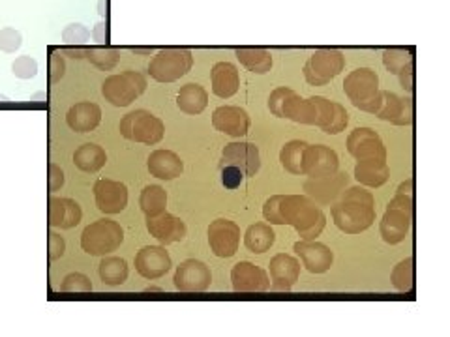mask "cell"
Returning <instances> with one entry per match:
<instances>
[{
  "label": "cell",
  "mask_w": 450,
  "mask_h": 337,
  "mask_svg": "<svg viewBox=\"0 0 450 337\" xmlns=\"http://www.w3.org/2000/svg\"><path fill=\"white\" fill-rule=\"evenodd\" d=\"M336 227L345 235L368 230L375 221V199L364 185H353L343 191L336 203L330 204Z\"/></svg>",
  "instance_id": "obj_1"
},
{
  "label": "cell",
  "mask_w": 450,
  "mask_h": 337,
  "mask_svg": "<svg viewBox=\"0 0 450 337\" xmlns=\"http://www.w3.org/2000/svg\"><path fill=\"white\" fill-rule=\"evenodd\" d=\"M279 208L284 225L295 227L300 240H315L327 225L321 206L308 195H282Z\"/></svg>",
  "instance_id": "obj_2"
},
{
  "label": "cell",
  "mask_w": 450,
  "mask_h": 337,
  "mask_svg": "<svg viewBox=\"0 0 450 337\" xmlns=\"http://www.w3.org/2000/svg\"><path fill=\"white\" fill-rule=\"evenodd\" d=\"M343 92L356 109L375 115L381 107L379 77L372 68H356L343 81Z\"/></svg>",
  "instance_id": "obj_3"
},
{
  "label": "cell",
  "mask_w": 450,
  "mask_h": 337,
  "mask_svg": "<svg viewBox=\"0 0 450 337\" xmlns=\"http://www.w3.org/2000/svg\"><path fill=\"white\" fill-rule=\"evenodd\" d=\"M413 212H415V201L409 195L396 193V197L388 203L387 212L379 223L381 238L390 246L404 242L409 235L413 225Z\"/></svg>",
  "instance_id": "obj_4"
},
{
  "label": "cell",
  "mask_w": 450,
  "mask_h": 337,
  "mask_svg": "<svg viewBox=\"0 0 450 337\" xmlns=\"http://www.w3.org/2000/svg\"><path fill=\"white\" fill-rule=\"evenodd\" d=\"M124 242V229L113 219H98L85 227L81 235V248L92 257H103L116 251Z\"/></svg>",
  "instance_id": "obj_5"
},
{
  "label": "cell",
  "mask_w": 450,
  "mask_h": 337,
  "mask_svg": "<svg viewBox=\"0 0 450 337\" xmlns=\"http://www.w3.org/2000/svg\"><path fill=\"white\" fill-rule=\"evenodd\" d=\"M119 131L124 139L153 147L164 139L165 126L164 122L159 120L158 116H154L150 111L137 109L122 118L119 124Z\"/></svg>",
  "instance_id": "obj_6"
},
{
  "label": "cell",
  "mask_w": 450,
  "mask_h": 337,
  "mask_svg": "<svg viewBox=\"0 0 450 337\" xmlns=\"http://www.w3.org/2000/svg\"><path fill=\"white\" fill-rule=\"evenodd\" d=\"M146 90V79L135 70H126L121 75H109L102 84V95L114 107H128Z\"/></svg>",
  "instance_id": "obj_7"
},
{
  "label": "cell",
  "mask_w": 450,
  "mask_h": 337,
  "mask_svg": "<svg viewBox=\"0 0 450 337\" xmlns=\"http://www.w3.org/2000/svg\"><path fill=\"white\" fill-rule=\"evenodd\" d=\"M193 57L188 49L169 47L159 51L148 64V75L158 83H175L180 77L190 73Z\"/></svg>",
  "instance_id": "obj_8"
},
{
  "label": "cell",
  "mask_w": 450,
  "mask_h": 337,
  "mask_svg": "<svg viewBox=\"0 0 450 337\" xmlns=\"http://www.w3.org/2000/svg\"><path fill=\"white\" fill-rule=\"evenodd\" d=\"M345 57L338 49H319L304 64V79L311 86H324L342 73Z\"/></svg>",
  "instance_id": "obj_9"
},
{
  "label": "cell",
  "mask_w": 450,
  "mask_h": 337,
  "mask_svg": "<svg viewBox=\"0 0 450 337\" xmlns=\"http://www.w3.org/2000/svg\"><path fill=\"white\" fill-rule=\"evenodd\" d=\"M210 251L220 257L229 259L239 251L241 246V227L227 217H220L209 225Z\"/></svg>",
  "instance_id": "obj_10"
},
{
  "label": "cell",
  "mask_w": 450,
  "mask_h": 337,
  "mask_svg": "<svg viewBox=\"0 0 450 337\" xmlns=\"http://www.w3.org/2000/svg\"><path fill=\"white\" fill-rule=\"evenodd\" d=\"M340 171L338 154L327 145H306L302 158V174L310 179H323Z\"/></svg>",
  "instance_id": "obj_11"
},
{
  "label": "cell",
  "mask_w": 450,
  "mask_h": 337,
  "mask_svg": "<svg viewBox=\"0 0 450 337\" xmlns=\"http://www.w3.org/2000/svg\"><path fill=\"white\" fill-rule=\"evenodd\" d=\"M173 281L180 293H205L212 285V274L203 261L186 259L177 266Z\"/></svg>",
  "instance_id": "obj_12"
},
{
  "label": "cell",
  "mask_w": 450,
  "mask_h": 337,
  "mask_svg": "<svg viewBox=\"0 0 450 337\" xmlns=\"http://www.w3.org/2000/svg\"><path fill=\"white\" fill-rule=\"evenodd\" d=\"M347 150L356 161H361V159H387L385 143L372 127L353 129L347 137Z\"/></svg>",
  "instance_id": "obj_13"
},
{
  "label": "cell",
  "mask_w": 450,
  "mask_h": 337,
  "mask_svg": "<svg viewBox=\"0 0 450 337\" xmlns=\"http://www.w3.org/2000/svg\"><path fill=\"white\" fill-rule=\"evenodd\" d=\"M349 184L347 172L336 171L334 174L323 176V179H310L304 184V191L319 206H329L340 199Z\"/></svg>",
  "instance_id": "obj_14"
},
{
  "label": "cell",
  "mask_w": 450,
  "mask_h": 337,
  "mask_svg": "<svg viewBox=\"0 0 450 337\" xmlns=\"http://www.w3.org/2000/svg\"><path fill=\"white\" fill-rule=\"evenodd\" d=\"M94 201L98 210L113 216L126 210L128 188L122 182L111 179H100L94 184Z\"/></svg>",
  "instance_id": "obj_15"
},
{
  "label": "cell",
  "mask_w": 450,
  "mask_h": 337,
  "mask_svg": "<svg viewBox=\"0 0 450 337\" xmlns=\"http://www.w3.org/2000/svg\"><path fill=\"white\" fill-rule=\"evenodd\" d=\"M293 251L297 253L302 266L310 274H324V272H329L332 262H334L332 249L318 242V240H298L293 246Z\"/></svg>",
  "instance_id": "obj_16"
},
{
  "label": "cell",
  "mask_w": 450,
  "mask_h": 337,
  "mask_svg": "<svg viewBox=\"0 0 450 337\" xmlns=\"http://www.w3.org/2000/svg\"><path fill=\"white\" fill-rule=\"evenodd\" d=\"M375 116L394 126H409L415 116V105L411 98L394 94L390 90H381V107Z\"/></svg>",
  "instance_id": "obj_17"
},
{
  "label": "cell",
  "mask_w": 450,
  "mask_h": 337,
  "mask_svg": "<svg viewBox=\"0 0 450 337\" xmlns=\"http://www.w3.org/2000/svg\"><path fill=\"white\" fill-rule=\"evenodd\" d=\"M231 283L236 293H265L270 289V277L254 262H236L231 270Z\"/></svg>",
  "instance_id": "obj_18"
},
{
  "label": "cell",
  "mask_w": 450,
  "mask_h": 337,
  "mask_svg": "<svg viewBox=\"0 0 450 337\" xmlns=\"http://www.w3.org/2000/svg\"><path fill=\"white\" fill-rule=\"evenodd\" d=\"M146 230L164 246L182 242L186 235H188L186 223L180 217L169 214L167 210L159 212L156 216L146 217Z\"/></svg>",
  "instance_id": "obj_19"
},
{
  "label": "cell",
  "mask_w": 450,
  "mask_h": 337,
  "mask_svg": "<svg viewBox=\"0 0 450 337\" xmlns=\"http://www.w3.org/2000/svg\"><path fill=\"white\" fill-rule=\"evenodd\" d=\"M171 255L162 246H145L135 255V270L145 280H159L171 270Z\"/></svg>",
  "instance_id": "obj_20"
},
{
  "label": "cell",
  "mask_w": 450,
  "mask_h": 337,
  "mask_svg": "<svg viewBox=\"0 0 450 337\" xmlns=\"http://www.w3.org/2000/svg\"><path fill=\"white\" fill-rule=\"evenodd\" d=\"M223 165L239 167L244 176H254L261 169L259 148L254 143H229L222 152Z\"/></svg>",
  "instance_id": "obj_21"
},
{
  "label": "cell",
  "mask_w": 450,
  "mask_h": 337,
  "mask_svg": "<svg viewBox=\"0 0 450 337\" xmlns=\"http://www.w3.org/2000/svg\"><path fill=\"white\" fill-rule=\"evenodd\" d=\"M268 272L274 291L289 293L300 277V261L287 253L274 255L268 264Z\"/></svg>",
  "instance_id": "obj_22"
},
{
  "label": "cell",
  "mask_w": 450,
  "mask_h": 337,
  "mask_svg": "<svg viewBox=\"0 0 450 337\" xmlns=\"http://www.w3.org/2000/svg\"><path fill=\"white\" fill-rule=\"evenodd\" d=\"M212 126L229 137H244L250 129V115L242 107L223 105L212 113Z\"/></svg>",
  "instance_id": "obj_23"
},
{
  "label": "cell",
  "mask_w": 450,
  "mask_h": 337,
  "mask_svg": "<svg viewBox=\"0 0 450 337\" xmlns=\"http://www.w3.org/2000/svg\"><path fill=\"white\" fill-rule=\"evenodd\" d=\"M83 210L73 199L51 197L47 208V219L55 229H73L81 223Z\"/></svg>",
  "instance_id": "obj_24"
},
{
  "label": "cell",
  "mask_w": 450,
  "mask_h": 337,
  "mask_svg": "<svg viewBox=\"0 0 450 337\" xmlns=\"http://www.w3.org/2000/svg\"><path fill=\"white\" fill-rule=\"evenodd\" d=\"M102 122V109L92 102H79L71 105L66 113V124L76 134H89L94 131Z\"/></svg>",
  "instance_id": "obj_25"
},
{
  "label": "cell",
  "mask_w": 450,
  "mask_h": 337,
  "mask_svg": "<svg viewBox=\"0 0 450 337\" xmlns=\"http://www.w3.org/2000/svg\"><path fill=\"white\" fill-rule=\"evenodd\" d=\"M148 172L159 180H175L184 172V161L173 150H154L146 159Z\"/></svg>",
  "instance_id": "obj_26"
},
{
  "label": "cell",
  "mask_w": 450,
  "mask_h": 337,
  "mask_svg": "<svg viewBox=\"0 0 450 337\" xmlns=\"http://www.w3.org/2000/svg\"><path fill=\"white\" fill-rule=\"evenodd\" d=\"M210 83L212 92L222 100H229L239 92L241 86V75L235 64L231 62H216L210 71Z\"/></svg>",
  "instance_id": "obj_27"
},
{
  "label": "cell",
  "mask_w": 450,
  "mask_h": 337,
  "mask_svg": "<svg viewBox=\"0 0 450 337\" xmlns=\"http://www.w3.org/2000/svg\"><path fill=\"white\" fill-rule=\"evenodd\" d=\"M387 159H361L355 165V179L364 188H381L388 182Z\"/></svg>",
  "instance_id": "obj_28"
},
{
  "label": "cell",
  "mask_w": 450,
  "mask_h": 337,
  "mask_svg": "<svg viewBox=\"0 0 450 337\" xmlns=\"http://www.w3.org/2000/svg\"><path fill=\"white\" fill-rule=\"evenodd\" d=\"M282 118H289V120L306 124V126H315V118H318L315 103L311 98L304 100L297 92H293L282 107Z\"/></svg>",
  "instance_id": "obj_29"
},
{
  "label": "cell",
  "mask_w": 450,
  "mask_h": 337,
  "mask_svg": "<svg viewBox=\"0 0 450 337\" xmlns=\"http://www.w3.org/2000/svg\"><path fill=\"white\" fill-rule=\"evenodd\" d=\"M207 105H209V92L199 83H188L178 90L177 107L184 115H201Z\"/></svg>",
  "instance_id": "obj_30"
},
{
  "label": "cell",
  "mask_w": 450,
  "mask_h": 337,
  "mask_svg": "<svg viewBox=\"0 0 450 337\" xmlns=\"http://www.w3.org/2000/svg\"><path fill=\"white\" fill-rule=\"evenodd\" d=\"M276 242V233L270 227V223H254L244 233V246L252 253H266Z\"/></svg>",
  "instance_id": "obj_31"
},
{
  "label": "cell",
  "mask_w": 450,
  "mask_h": 337,
  "mask_svg": "<svg viewBox=\"0 0 450 337\" xmlns=\"http://www.w3.org/2000/svg\"><path fill=\"white\" fill-rule=\"evenodd\" d=\"M73 163L83 172H98L107 163V154L100 145L85 143L73 152Z\"/></svg>",
  "instance_id": "obj_32"
},
{
  "label": "cell",
  "mask_w": 450,
  "mask_h": 337,
  "mask_svg": "<svg viewBox=\"0 0 450 337\" xmlns=\"http://www.w3.org/2000/svg\"><path fill=\"white\" fill-rule=\"evenodd\" d=\"M236 58L241 60V64L252 73L257 75H265L272 70V55L261 49V47H242L236 49Z\"/></svg>",
  "instance_id": "obj_33"
},
{
  "label": "cell",
  "mask_w": 450,
  "mask_h": 337,
  "mask_svg": "<svg viewBox=\"0 0 450 337\" xmlns=\"http://www.w3.org/2000/svg\"><path fill=\"white\" fill-rule=\"evenodd\" d=\"M98 272H100V280H102L103 285L119 286L126 283L130 268H128V262L121 257H105L103 255Z\"/></svg>",
  "instance_id": "obj_34"
},
{
  "label": "cell",
  "mask_w": 450,
  "mask_h": 337,
  "mask_svg": "<svg viewBox=\"0 0 450 337\" xmlns=\"http://www.w3.org/2000/svg\"><path fill=\"white\" fill-rule=\"evenodd\" d=\"M306 145H308L306 140L295 139L286 143L279 150V163L287 172H291L295 176L302 174V158H304Z\"/></svg>",
  "instance_id": "obj_35"
},
{
  "label": "cell",
  "mask_w": 450,
  "mask_h": 337,
  "mask_svg": "<svg viewBox=\"0 0 450 337\" xmlns=\"http://www.w3.org/2000/svg\"><path fill=\"white\" fill-rule=\"evenodd\" d=\"M139 206L146 217L164 212L167 208V191L162 185H145L143 191H141Z\"/></svg>",
  "instance_id": "obj_36"
},
{
  "label": "cell",
  "mask_w": 450,
  "mask_h": 337,
  "mask_svg": "<svg viewBox=\"0 0 450 337\" xmlns=\"http://www.w3.org/2000/svg\"><path fill=\"white\" fill-rule=\"evenodd\" d=\"M390 283L398 293H409L415 286V259L407 257L394 266L390 274Z\"/></svg>",
  "instance_id": "obj_37"
},
{
  "label": "cell",
  "mask_w": 450,
  "mask_h": 337,
  "mask_svg": "<svg viewBox=\"0 0 450 337\" xmlns=\"http://www.w3.org/2000/svg\"><path fill=\"white\" fill-rule=\"evenodd\" d=\"M383 64L392 75H398L399 71H404L406 68L413 66V55L406 49H399V47H394V49H387L385 55H383Z\"/></svg>",
  "instance_id": "obj_38"
},
{
  "label": "cell",
  "mask_w": 450,
  "mask_h": 337,
  "mask_svg": "<svg viewBox=\"0 0 450 337\" xmlns=\"http://www.w3.org/2000/svg\"><path fill=\"white\" fill-rule=\"evenodd\" d=\"M87 58L90 64H94L96 68L102 71H111L121 62V55L116 49H89Z\"/></svg>",
  "instance_id": "obj_39"
},
{
  "label": "cell",
  "mask_w": 450,
  "mask_h": 337,
  "mask_svg": "<svg viewBox=\"0 0 450 337\" xmlns=\"http://www.w3.org/2000/svg\"><path fill=\"white\" fill-rule=\"evenodd\" d=\"M60 291H62V293H90V291H92V281L85 274L71 272V274H68L64 277Z\"/></svg>",
  "instance_id": "obj_40"
},
{
  "label": "cell",
  "mask_w": 450,
  "mask_h": 337,
  "mask_svg": "<svg viewBox=\"0 0 450 337\" xmlns=\"http://www.w3.org/2000/svg\"><path fill=\"white\" fill-rule=\"evenodd\" d=\"M12 73L17 79H34L38 75V62L28 55L17 57L12 64Z\"/></svg>",
  "instance_id": "obj_41"
},
{
  "label": "cell",
  "mask_w": 450,
  "mask_h": 337,
  "mask_svg": "<svg viewBox=\"0 0 450 337\" xmlns=\"http://www.w3.org/2000/svg\"><path fill=\"white\" fill-rule=\"evenodd\" d=\"M90 39V30L83 23H70L62 30V42L68 45H83Z\"/></svg>",
  "instance_id": "obj_42"
},
{
  "label": "cell",
  "mask_w": 450,
  "mask_h": 337,
  "mask_svg": "<svg viewBox=\"0 0 450 337\" xmlns=\"http://www.w3.org/2000/svg\"><path fill=\"white\" fill-rule=\"evenodd\" d=\"M21 45H23V36L19 30H15L12 26L0 30V51L12 55V53L19 51Z\"/></svg>",
  "instance_id": "obj_43"
},
{
  "label": "cell",
  "mask_w": 450,
  "mask_h": 337,
  "mask_svg": "<svg viewBox=\"0 0 450 337\" xmlns=\"http://www.w3.org/2000/svg\"><path fill=\"white\" fill-rule=\"evenodd\" d=\"M279 204H282V195H272L270 199H266L265 204H263V217L270 225H284Z\"/></svg>",
  "instance_id": "obj_44"
},
{
  "label": "cell",
  "mask_w": 450,
  "mask_h": 337,
  "mask_svg": "<svg viewBox=\"0 0 450 337\" xmlns=\"http://www.w3.org/2000/svg\"><path fill=\"white\" fill-rule=\"evenodd\" d=\"M293 92L295 90H291L289 86H279V89L270 92V95H268V109H270V113L274 116L282 118V107H284V103H286V100Z\"/></svg>",
  "instance_id": "obj_45"
},
{
  "label": "cell",
  "mask_w": 450,
  "mask_h": 337,
  "mask_svg": "<svg viewBox=\"0 0 450 337\" xmlns=\"http://www.w3.org/2000/svg\"><path fill=\"white\" fill-rule=\"evenodd\" d=\"M64 251H66V240L58 233L51 230L47 235V257H49V261H58L64 255Z\"/></svg>",
  "instance_id": "obj_46"
},
{
  "label": "cell",
  "mask_w": 450,
  "mask_h": 337,
  "mask_svg": "<svg viewBox=\"0 0 450 337\" xmlns=\"http://www.w3.org/2000/svg\"><path fill=\"white\" fill-rule=\"evenodd\" d=\"M244 180V172L235 165L222 167V184L225 190H236Z\"/></svg>",
  "instance_id": "obj_47"
},
{
  "label": "cell",
  "mask_w": 450,
  "mask_h": 337,
  "mask_svg": "<svg viewBox=\"0 0 450 337\" xmlns=\"http://www.w3.org/2000/svg\"><path fill=\"white\" fill-rule=\"evenodd\" d=\"M64 171L57 163H49L47 167V188H49V193H55L64 185Z\"/></svg>",
  "instance_id": "obj_48"
},
{
  "label": "cell",
  "mask_w": 450,
  "mask_h": 337,
  "mask_svg": "<svg viewBox=\"0 0 450 337\" xmlns=\"http://www.w3.org/2000/svg\"><path fill=\"white\" fill-rule=\"evenodd\" d=\"M66 73V62H64L62 55L58 53H53L51 58H49V81L51 83H57L60 81Z\"/></svg>",
  "instance_id": "obj_49"
},
{
  "label": "cell",
  "mask_w": 450,
  "mask_h": 337,
  "mask_svg": "<svg viewBox=\"0 0 450 337\" xmlns=\"http://www.w3.org/2000/svg\"><path fill=\"white\" fill-rule=\"evenodd\" d=\"M398 77H399V84L404 86V90L413 92V89H415V71H413V66L406 68L404 71H399Z\"/></svg>",
  "instance_id": "obj_50"
},
{
  "label": "cell",
  "mask_w": 450,
  "mask_h": 337,
  "mask_svg": "<svg viewBox=\"0 0 450 337\" xmlns=\"http://www.w3.org/2000/svg\"><path fill=\"white\" fill-rule=\"evenodd\" d=\"M92 38L96 44H107L109 34H107V21H100L92 30Z\"/></svg>",
  "instance_id": "obj_51"
},
{
  "label": "cell",
  "mask_w": 450,
  "mask_h": 337,
  "mask_svg": "<svg viewBox=\"0 0 450 337\" xmlns=\"http://www.w3.org/2000/svg\"><path fill=\"white\" fill-rule=\"evenodd\" d=\"M413 191H415V182H413L411 179L406 180V182H401V184L398 185V193H401V195H409V197H413Z\"/></svg>",
  "instance_id": "obj_52"
},
{
  "label": "cell",
  "mask_w": 450,
  "mask_h": 337,
  "mask_svg": "<svg viewBox=\"0 0 450 337\" xmlns=\"http://www.w3.org/2000/svg\"><path fill=\"white\" fill-rule=\"evenodd\" d=\"M87 51H89V49H79V47H76V49H66V55H70L71 58H83L87 57Z\"/></svg>",
  "instance_id": "obj_53"
},
{
  "label": "cell",
  "mask_w": 450,
  "mask_h": 337,
  "mask_svg": "<svg viewBox=\"0 0 450 337\" xmlns=\"http://www.w3.org/2000/svg\"><path fill=\"white\" fill-rule=\"evenodd\" d=\"M31 102H34V103L47 102V92H36V94H32Z\"/></svg>",
  "instance_id": "obj_54"
},
{
  "label": "cell",
  "mask_w": 450,
  "mask_h": 337,
  "mask_svg": "<svg viewBox=\"0 0 450 337\" xmlns=\"http://www.w3.org/2000/svg\"><path fill=\"white\" fill-rule=\"evenodd\" d=\"M98 13H100L102 17H107V0H100V4H98Z\"/></svg>",
  "instance_id": "obj_55"
},
{
  "label": "cell",
  "mask_w": 450,
  "mask_h": 337,
  "mask_svg": "<svg viewBox=\"0 0 450 337\" xmlns=\"http://www.w3.org/2000/svg\"><path fill=\"white\" fill-rule=\"evenodd\" d=\"M159 291H162L159 286H146L145 289V293H159Z\"/></svg>",
  "instance_id": "obj_56"
},
{
  "label": "cell",
  "mask_w": 450,
  "mask_h": 337,
  "mask_svg": "<svg viewBox=\"0 0 450 337\" xmlns=\"http://www.w3.org/2000/svg\"><path fill=\"white\" fill-rule=\"evenodd\" d=\"M0 103H10V98L4 94H0Z\"/></svg>",
  "instance_id": "obj_57"
}]
</instances>
